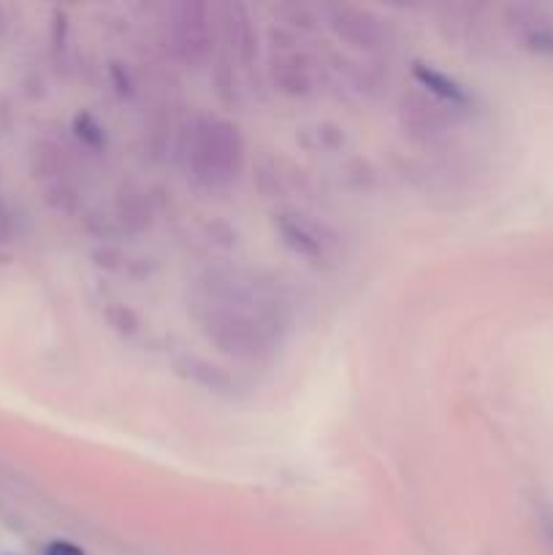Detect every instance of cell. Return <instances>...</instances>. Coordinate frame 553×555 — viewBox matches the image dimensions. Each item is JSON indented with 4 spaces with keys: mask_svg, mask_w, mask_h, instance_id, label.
Returning a JSON list of instances; mask_svg holds the SVG:
<instances>
[{
    "mask_svg": "<svg viewBox=\"0 0 553 555\" xmlns=\"http://www.w3.org/2000/svg\"><path fill=\"white\" fill-rule=\"evenodd\" d=\"M47 555H85V553H81L76 545H70V542H52V545L47 547Z\"/></svg>",
    "mask_w": 553,
    "mask_h": 555,
    "instance_id": "cell-1",
    "label": "cell"
},
{
    "mask_svg": "<svg viewBox=\"0 0 553 555\" xmlns=\"http://www.w3.org/2000/svg\"><path fill=\"white\" fill-rule=\"evenodd\" d=\"M9 236V211L3 209V204H0V242Z\"/></svg>",
    "mask_w": 553,
    "mask_h": 555,
    "instance_id": "cell-2",
    "label": "cell"
}]
</instances>
